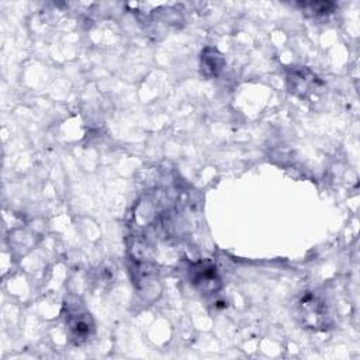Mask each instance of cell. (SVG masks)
<instances>
[{"instance_id": "obj_3", "label": "cell", "mask_w": 360, "mask_h": 360, "mask_svg": "<svg viewBox=\"0 0 360 360\" xmlns=\"http://www.w3.org/2000/svg\"><path fill=\"white\" fill-rule=\"evenodd\" d=\"M287 84L291 93L300 97L312 94L322 83L318 76L308 68L292 66L287 72Z\"/></svg>"}, {"instance_id": "obj_6", "label": "cell", "mask_w": 360, "mask_h": 360, "mask_svg": "<svg viewBox=\"0 0 360 360\" xmlns=\"http://www.w3.org/2000/svg\"><path fill=\"white\" fill-rule=\"evenodd\" d=\"M305 8H308L309 11H312V14H329L332 13L335 4L329 3V1H316V3H305L304 4Z\"/></svg>"}, {"instance_id": "obj_5", "label": "cell", "mask_w": 360, "mask_h": 360, "mask_svg": "<svg viewBox=\"0 0 360 360\" xmlns=\"http://www.w3.org/2000/svg\"><path fill=\"white\" fill-rule=\"evenodd\" d=\"M225 65L224 56L211 46H207L202 49L201 56H200V68H201V73L205 77H215L219 75V72L222 70Z\"/></svg>"}, {"instance_id": "obj_1", "label": "cell", "mask_w": 360, "mask_h": 360, "mask_svg": "<svg viewBox=\"0 0 360 360\" xmlns=\"http://www.w3.org/2000/svg\"><path fill=\"white\" fill-rule=\"evenodd\" d=\"M297 316L301 323L312 330H322L330 325L326 302L312 292H305L297 304Z\"/></svg>"}, {"instance_id": "obj_4", "label": "cell", "mask_w": 360, "mask_h": 360, "mask_svg": "<svg viewBox=\"0 0 360 360\" xmlns=\"http://www.w3.org/2000/svg\"><path fill=\"white\" fill-rule=\"evenodd\" d=\"M191 283L202 292H214L219 288L221 280L211 263H197L190 270Z\"/></svg>"}, {"instance_id": "obj_2", "label": "cell", "mask_w": 360, "mask_h": 360, "mask_svg": "<svg viewBox=\"0 0 360 360\" xmlns=\"http://www.w3.org/2000/svg\"><path fill=\"white\" fill-rule=\"evenodd\" d=\"M66 328L70 340L75 345H83L94 333V322L90 314L82 307L80 302L66 304Z\"/></svg>"}]
</instances>
